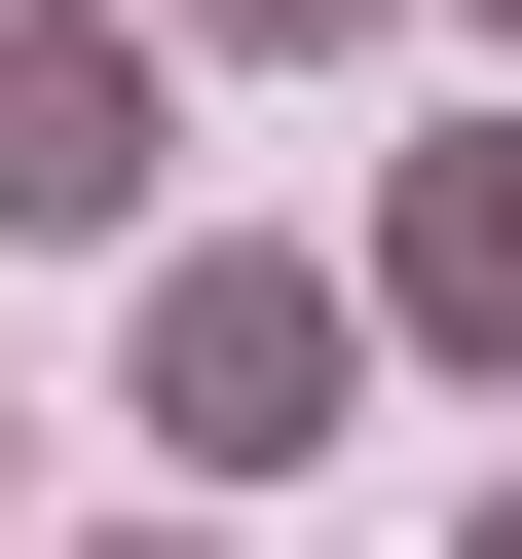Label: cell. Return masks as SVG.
Segmentation results:
<instances>
[{
	"label": "cell",
	"instance_id": "3",
	"mask_svg": "<svg viewBox=\"0 0 522 559\" xmlns=\"http://www.w3.org/2000/svg\"><path fill=\"white\" fill-rule=\"evenodd\" d=\"M411 299H448V336H522V187H448V261H411Z\"/></svg>",
	"mask_w": 522,
	"mask_h": 559
},
{
	"label": "cell",
	"instance_id": "1",
	"mask_svg": "<svg viewBox=\"0 0 522 559\" xmlns=\"http://www.w3.org/2000/svg\"><path fill=\"white\" fill-rule=\"evenodd\" d=\"M112 187H150V75L112 38H0V224H112Z\"/></svg>",
	"mask_w": 522,
	"mask_h": 559
},
{
	"label": "cell",
	"instance_id": "2",
	"mask_svg": "<svg viewBox=\"0 0 522 559\" xmlns=\"http://www.w3.org/2000/svg\"><path fill=\"white\" fill-rule=\"evenodd\" d=\"M150 373H187V448H261V411L336 373V299H299V261H187V336H150Z\"/></svg>",
	"mask_w": 522,
	"mask_h": 559
}]
</instances>
